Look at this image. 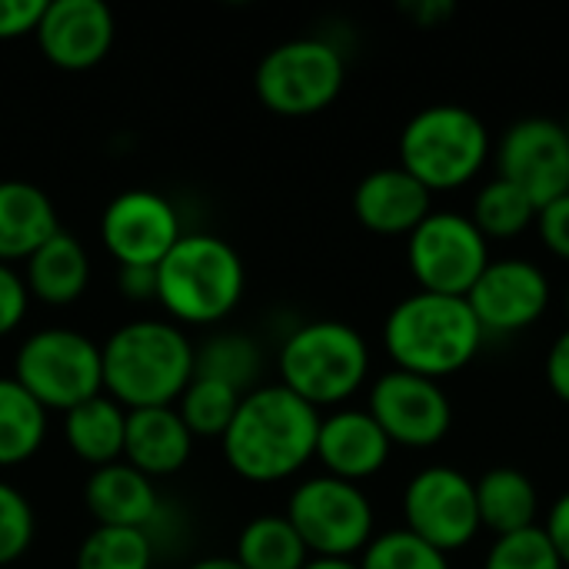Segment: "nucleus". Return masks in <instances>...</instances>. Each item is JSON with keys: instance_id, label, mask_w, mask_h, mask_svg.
<instances>
[{"instance_id": "nucleus-42", "label": "nucleus", "mask_w": 569, "mask_h": 569, "mask_svg": "<svg viewBox=\"0 0 569 569\" xmlns=\"http://www.w3.org/2000/svg\"><path fill=\"white\" fill-rule=\"evenodd\" d=\"M563 307H567V317H569V283H567V290H563Z\"/></svg>"}, {"instance_id": "nucleus-7", "label": "nucleus", "mask_w": 569, "mask_h": 569, "mask_svg": "<svg viewBox=\"0 0 569 569\" xmlns=\"http://www.w3.org/2000/svg\"><path fill=\"white\" fill-rule=\"evenodd\" d=\"M13 380L50 413L73 410L103 393L100 343L70 327L30 333L13 357Z\"/></svg>"}, {"instance_id": "nucleus-40", "label": "nucleus", "mask_w": 569, "mask_h": 569, "mask_svg": "<svg viewBox=\"0 0 569 569\" xmlns=\"http://www.w3.org/2000/svg\"><path fill=\"white\" fill-rule=\"evenodd\" d=\"M187 569H243L237 563V557H203V560H197L193 567Z\"/></svg>"}, {"instance_id": "nucleus-5", "label": "nucleus", "mask_w": 569, "mask_h": 569, "mask_svg": "<svg viewBox=\"0 0 569 569\" xmlns=\"http://www.w3.org/2000/svg\"><path fill=\"white\" fill-rule=\"evenodd\" d=\"M493 150L487 123L463 103H430L400 130V167L430 193H453L480 177Z\"/></svg>"}, {"instance_id": "nucleus-39", "label": "nucleus", "mask_w": 569, "mask_h": 569, "mask_svg": "<svg viewBox=\"0 0 569 569\" xmlns=\"http://www.w3.org/2000/svg\"><path fill=\"white\" fill-rule=\"evenodd\" d=\"M543 530H547V537H550V543H553L560 563L569 569V490L550 507Z\"/></svg>"}, {"instance_id": "nucleus-36", "label": "nucleus", "mask_w": 569, "mask_h": 569, "mask_svg": "<svg viewBox=\"0 0 569 569\" xmlns=\"http://www.w3.org/2000/svg\"><path fill=\"white\" fill-rule=\"evenodd\" d=\"M47 0H0V40L27 37L37 30Z\"/></svg>"}, {"instance_id": "nucleus-4", "label": "nucleus", "mask_w": 569, "mask_h": 569, "mask_svg": "<svg viewBox=\"0 0 569 569\" xmlns=\"http://www.w3.org/2000/svg\"><path fill=\"white\" fill-rule=\"evenodd\" d=\"M247 270L233 243L213 233H183L157 267V300L173 323L210 327L243 300Z\"/></svg>"}, {"instance_id": "nucleus-34", "label": "nucleus", "mask_w": 569, "mask_h": 569, "mask_svg": "<svg viewBox=\"0 0 569 569\" xmlns=\"http://www.w3.org/2000/svg\"><path fill=\"white\" fill-rule=\"evenodd\" d=\"M30 307V290L23 283V273H17L10 263H0V337L13 333Z\"/></svg>"}, {"instance_id": "nucleus-3", "label": "nucleus", "mask_w": 569, "mask_h": 569, "mask_svg": "<svg viewBox=\"0 0 569 569\" xmlns=\"http://www.w3.org/2000/svg\"><path fill=\"white\" fill-rule=\"evenodd\" d=\"M483 340L487 337L467 297L417 290L403 297L383 320V347L393 360V370L437 383L467 370Z\"/></svg>"}, {"instance_id": "nucleus-23", "label": "nucleus", "mask_w": 569, "mask_h": 569, "mask_svg": "<svg viewBox=\"0 0 569 569\" xmlns=\"http://www.w3.org/2000/svg\"><path fill=\"white\" fill-rule=\"evenodd\" d=\"M123 437H127V410L107 393L63 413V440L70 453L90 463L93 470L123 460Z\"/></svg>"}, {"instance_id": "nucleus-6", "label": "nucleus", "mask_w": 569, "mask_h": 569, "mask_svg": "<svg viewBox=\"0 0 569 569\" xmlns=\"http://www.w3.org/2000/svg\"><path fill=\"white\" fill-rule=\"evenodd\" d=\"M277 367L280 383L313 410L340 407L367 383L370 347L343 320H310L283 340Z\"/></svg>"}, {"instance_id": "nucleus-14", "label": "nucleus", "mask_w": 569, "mask_h": 569, "mask_svg": "<svg viewBox=\"0 0 569 569\" xmlns=\"http://www.w3.org/2000/svg\"><path fill=\"white\" fill-rule=\"evenodd\" d=\"M553 297L550 277L540 263L523 257L490 260L480 280L470 287L467 303L483 337H510L540 323Z\"/></svg>"}, {"instance_id": "nucleus-33", "label": "nucleus", "mask_w": 569, "mask_h": 569, "mask_svg": "<svg viewBox=\"0 0 569 569\" xmlns=\"http://www.w3.org/2000/svg\"><path fill=\"white\" fill-rule=\"evenodd\" d=\"M33 530L37 523H33L30 500L17 487L0 480V567L17 563L30 550Z\"/></svg>"}, {"instance_id": "nucleus-17", "label": "nucleus", "mask_w": 569, "mask_h": 569, "mask_svg": "<svg viewBox=\"0 0 569 569\" xmlns=\"http://www.w3.org/2000/svg\"><path fill=\"white\" fill-rule=\"evenodd\" d=\"M393 453V443L380 430V423L357 407H340L330 417H320L317 457L327 477L357 483L377 477Z\"/></svg>"}, {"instance_id": "nucleus-26", "label": "nucleus", "mask_w": 569, "mask_h": 569, "mask_svg": "<svg viewBox=\"0 0 569 569\" xmlns=\"http://www.w3.org/2000/svg\"><path fill=\"white\" fill-rule=\"evenodd\" d=\"M263 367L260 343L250 333H213L200 347H193V377H207L233 387L237 393H250Z\"/></svg>"}, {"instance_id": "nucleus-43", "label": "nucleus", "mask_w": 569, "mask_h": 569, "mask_svg": "<svg viewBox=\"0 0 569 569\" xmlns=\"http://www.w3.org/2000/svg\"><path fill=\"white\" fill-rule=\"evenodd\" d=\"M563 127H567V137H569V113H567V120H563Z\"/></svg>"}, {"instance_id": "nucleus-15", "label": "nucleus", "mask_w": 569, "mask_h": 569, "mask_svg": "<svg viewBox=\"0 0 569 569\" xmlns=\"http://www.w3.org/2000/svg\"><path fill=\"white\" fill-rule=\"evenodd\" d=\"M180 237V217L157 190L117 193L100 217V240L120 267H160Z\"/></svg>"}, {"instance_id": "nucleus-24", "label": "nucleus", "mask_w": 569, "mask_h": 569, "mask_svg": "<svg viewBox=\"0 0 569 569\" xmlns=\"http://www.w3.org/2000/svg\"><path fill=\"white\" fill-rule=\"evenodd\" d=\"M473 487H477V510H480L483 530L507 537V533L537 527L540 493L523 470L493 467L480 480H473Z\"/></svg>"}, {"instance_id": "nucleus-38", "label": "nucleus", "mask_w": 569, "mask_h": 569, "mask_svg": "<svg viewBox=\"0 0 569 569\" xmlns=\"http://www.w3.org/2000/svg\"><path fill=\"white\" fill-rule=\"evenodd\" d=\"M117 287L133 303L157 300V267H120L117 270Z\"/></svg>"}, {"instance_id": "nucleus-16", "label": "nucleus", "mask_w": 569, "mask_h": 569, "mask_svg": "<svg viewBox=\"0 0 569 569\" xmlns=\"http://www.w3.org/2000/svg\"><path fill=\"white\" fill-rule=\"evenodd\" d=\"M113 13L100 0H53L33 30L40 53L60 70H90L113 47Z\"/></svg>"}, {"instance_id": "nucleus-2", "label": "nucleus", "mask_w": 569, "mask_h": 569, "mask_svg": "<svg viewBox=\"0 0 569 569\" xmlns=\"http://www.w3.org/2000/svg\"><path fill=\"white\" fill-rule=\"evenodd\" d=\"M103 393L123 410L177 407L193 380V343L173 320H133L100 347Z\"/></svg>"}, {"instance_id": "nucleus-30", "label": "nucleus", "mask_w": 569, "mask_h": 569, "mask_svg": "<svg viewBox=\"0 0 569 569\" xmlns=\"http://www.w3.org/2000/svg\"><path fill=\"white\" fill-rule=\"evenodd\" d=\"M240 400H243V393H237L233 387L207 380V377H193L177 400V413L183 417L193 440L197 437H217L220 440L227 433V427L233 423Z\"/></svg>"}, {"instance_id": "nucleus-12", "label": "nucleus", "mask_w": 569, "mask_h": 569, "mask_svg": "<svg viewBox=\"0 0 569 569\" xmlns=\"http://www.w3.org/2000/svg\"><path fill=\"white\" fill-rule=\"evenodd\" d=\"M367 413L380 423L393 447L410 450L437 447L453 427V403L443 383L403 370H390L373 380Z\"/></svg>"}, {"instance_id": "nucleus-8", "label": "nucleus", "mask_w": 569, "mask_h": 569, "mask_svg": "<svg viewBox=\"0 0 569 569\" xmlns=\"http://www.w3.org/2000/svg\"><path fill=\"white\" fill-rule=\"evenodd\" d=\"M300 533L303 547L317 560L360 557L377 537V517L370 497L337 477H310L297 483L283 513Z\"/></svg>"}, {"instance_id": "nucleus-13", "label": "nucleus", "mask_w": 569, "mask_h": 569, "mask_svg": "<svg viewBox=\"0 0 569 569\" xmlns=\"http://www.w3.org/2000/svg\"><path fill=\"white\" fill-rule=\"evenodd\" d=\"M497 177L523 190L537 207L569 193L567 127L550 117H523L500 133Z\"/></svg>"}, {"instance_id": "nucleus-32", "label": "nucleus", "mask_w": 569, "mask_h": 569, "mask_svg": "<svg viewBox=\"0 0 569 569\" xmlns=\"http://www.w3.org/2000/svg\"><path fill=\"white\" fill-rule=\"evenodd\" d=\"M483 569H567L560 563L547 530L537 523L520 533L497 537L483 557Z\"/></svg>"}, {"instance_id": "nucleus-31", "label": "nucleus", "mask_w": 569, "mask_h": 569, "mask_svg": "<svg viewBox=\"0 0 569 569\" xmlns=\"http://www.w3.org/2000/svg\"><path fill=\"white\" fill-rule=\"evenodd\" d=\"M360 569H450L447 553L433 550L410 530H387L370 540L360 553Z\"/></svg>"}, {"instance_id": "nucleus-18", "label": "nucleus", "mask_w": 569, "mask_h": 569, "mask_svg": "<svg viewBox=\"0 0 569 569\" xmlns=\"http://www.w3.org/2000/svg\"><path fill=\"white\" fill-rule=\"evenodd\" d=\"M433 213V193L400 163L370 170L353 190V217L380 237H410Z\"/></svg>"}, {"instance_id": "nucleus-37", "label": "nucleus", "mask_w": 569, "mask_h": 569, "mask_svg": "<svg viewBox=\"0 0 569 569\" xmlns=\"http://www.w3.org/2000/svg\"><path fill=\"white\" fill-rule=\"evenodd\" d=\"M547 383H550L553 397L569 407V327L553 340V347L547 353Z\"/></svg>"}, {"instance_id": "nucleus-27", "label": "nucleus", "mask_w": 569, "mask_h": 569, "mask_svg": "<svg viewBox=\"0 0 569 569\" xmlns=\"http://www.w3.org/2000/svg\"><path fill=\"white\" fill-rule=\"evenodd\" d=\"M310 550L287 517H257L237 537V563L243 569H303Z\"/></svg>"}, {"instance_id": "nucleus-25", "label": "nucleus", "mask_w": 569, "mask_h": 569, "mask_svg": "<svg viewBox=\"0 0 569 569\" xmlns=\"http://www.w3.org/2000/svg\"><path fill=\"white\" fill-rule=\"evenodd\" d=\"M47 437V410L13 380L0 377V467L27 463Z\"/></svg>"}, {"instance_id": "nucleus-29", "label": "nucleus", "mask_w": 569, "mask_h": 569, "mask_svg": "<svg viewBox=\"0 0 569 569\" xmlns=\"http://www.w3.org/2000/svg\"><path fill=\"white\" fill-rule=\"evenodd\" d=\"M153 567V537L147 530L127 527H93L73 569H150Z\"/></svg>"}, {"instance_id": "nucleus-28", "label": "nucleus", "mask_w": 569, "mask_h": 569, "mask_svg": "<svg viewBox=\"0 0 569 569\" xmlns=\"http://www.w3.org/2000/svg\"><path fill=\"white\" fill-rule=\"evenodd\" d=\"M537 213L540 207L523 190H517L503 177H493L477 190L467 217L487 240H513L537 227Z\"/></svg>"}, {"instance_id": "nucleus-10", "label": "nucleus", "mask_w": 569, "mask_h": 569, "mask_svg": "<svg viewBox=\"0 0 569 569\" xmlns=\"http://www.w3.org/2000/svg\"><path fill=\"white\" fill-rule=\"evenodd\" d=\"M490 260V240L457 210H433L407 237L410 273L427 293L467 297Z\"/></svg>"}, {"instance_id": "nucleus-35", "label": "nucleus", "mask_w": 569, "mask_h": 569, "mask_svg": "<svg viewBox=\"0 0 569 569\" xmlns=\"http://www.w3.org/2000/svg\"><path fill=\"white\" fill-rule=\"evenodd\" d=\"M537 233H540L543 247L553 257H560V260L569 263V193L550 200L547 207H540V213H537Z\"/></svg>"}, {"instance_id": "nucleus-19", "label": "nucleus", "mask_w": 569, "mask_h": 569, "mask_svg": "<svg viewBox=\"0 0 569 569\" xmlns=\"http://www.w3.org/2000/svg\"><path fill=\"white\" fill-rule=\"evenodd\" d=\"M83 503L97 527H127V530H147L160 517V493L150 477L133 470L130 463H110L97 467L83 487Z\"/></svg>"}, {"instance_id": "nucleus-20", "label": "nucleus", "mask_w": 569, "mask_h": 569, "mask_svg": "<svg viewBox=\"0 0 569 569\" xmlns=\"http://www.w3.org/2000/svg\"><path fill=\"white\" fill-rule=\"evenodd\" d=\"M190 453H193V433L187 430L177 407L127 410L123 463L157 480L187 467Z\"/></svg>"}, {"instance_id": "nucleus-22", "label": "nucleus", "mask_w": 569, "mask_h": 569, "mask_svg": "<svg viewBox=\"0 0 569 569\" xmlns=\"http://www.w3.org/2000/svg\"><path fill=\"white\" fill-rule=\"evenodd\" d=\"M23 283L30 297L47 307L77 303L90 283V257L73 233L57 230L33 257H27Z\"/></svg>"}, {"instance_id": "nucleus-41", "label": "nucleus", "mask_w": 569, "mask_h": 569, "mask_svg": "<svg viewBox=\"0 0 569 569\" xmlns=\"http://www.w3.org/2000/svg\"><path fill=\"white\" fill-rule=\"evenodd\" d=\"M303 569H360V567H357L353 560H317V557H313V560H310Z\"/></svg>"}, {"instance_id": "nucleus-9", "label": "nucleus", "mask_w": 569, "mask_h": 569, "mask_svg": "<svg viewBox=\"0 0 569 569\" xmlns=\"http://www.w3.org/2000/svg\"><path fill=\"white\" fill-rule=\"evenodd\" d=\"M347 80L343 53L323 37H297L277 43L253 73V90L270 113L313 117L327 110Z\"/></svg>"}, {"instance_id": "nucleus-11", "label": "nucleus", "mask_w": 569, "mask_h": 569, "mask_svg": "<svg viewBox=\"0 0 569 569\" xmlns=\"http://www.w3.org/2000/svg\"><path fill=\"white\" fill-rule=\"evenodd\" d=\"M403 520L413 537L430 543L440 553L463 550L477 540L480 510H477V487L467 473L447 463L423 467L403 487Z\"/></svg>"}, {"instance_id": "nucleus-21", "label": "nucleus", "mask_w": 569, "mask_h": 569, "mask_svg": "<svg viewBox=\"0 0 569 569\" xmlns=\"http://www.w3.org/2000/svg\"><path fill=\"white\" fill-rule=\"evenodd\" d=\"M57 230V207L37 183L0 180V263H27Z\"/></svg>"}, {"instance_id": "nucleus-1", "label": "nucleus", "mask_w": 569, "mask_h": 569, "mask_svg": "<svg viewBox=\"0 0 569 569\" xmlns=\"http://www.w3.org/2000/svg\"><path fill=\"white\" fill-rule=\"evenodd\" d=\"M320 410L283 383L243 393L233 423L220 437L230 470L247 483H280L317 457Z\"/></svg>"}]
</instances>
